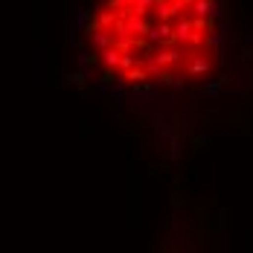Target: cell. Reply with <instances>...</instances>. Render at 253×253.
<instances>
[{"instance_id":"6da1fadb","label":"cell","mask_w":253,"mask_h":253,"mask_svg":"<svg viewBox=\"0 0 253 253\" xmlns=\"http://www.w3.org/2000/svg\"><path fill=\"white\" fill-rule=\"evenodd\" d=\"M82 38L102 82L126 90L198 87L221 61V3L96 0Z\"/></svg>"}]
</instances>
